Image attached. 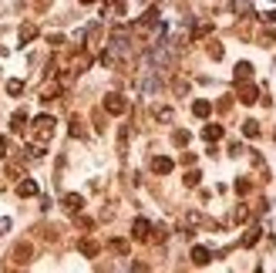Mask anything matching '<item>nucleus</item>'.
Listing matches in <instances>:
<instances>
[{"label":"nucleus","mask_w":276,"mask_h":273,"mask_svg":"<svg viewBox=\"0 0 276 273\" xmlns=\"http://www.w3.org/2000/svg\"><path fill=\"white\" fill-rule=\"evenodd\" d=\"M51 135H54V118H51V115L34 118V142H37V145H48Z\"/></svg>","instance_id":"obj_1"},{"label":"nucleus","mask_w":276,"mask_h":273,"mask_svg":"<svg viewBox=\"0 0 276 273\" xmlns=\"http://www.w3.org/2000/svg\"><path fill=\"white\" fill-rule=\"evenodd\" d=\"M31 257H34L31 243H17V246L10 249V263H17V266H27V263H31Z\"/></svg>","instance_id":"obj_2"},{"label":"nucleus","mask_w":276,"mask_h":273,"mask_svg":"<svg viewBox=\"0 0 276 273\" xmlns=\"http://www.w3.org/2000/svg\"><path fill=\"white\" fill-rule=\"evenodd\" d=\"M105 112H108V115H125V112H128V101H125V95L111 91V95L105 98Z\"/></svg>","instance_id":"obj_3"},{"label":"nucleus","mask_w":276,"mask_h":273,"mask_svg":"<svg viewBox=\"0 0 276 273\" xmlns=\"http://www.w3.org/2000/svg\"><path fill=\"white\" fill-rule=\"evenodd\" d=\"M131 236H135L138 243H148V236H152V223H148L145 216H138L135 223H131Z\"/></svg>","instance_id":"obj_4"},{"label":"nucleus","mask_w":276,"mask_h":273,"mask_svg":"<svg viewBox=\"0 0 276 273\" xmlns=\"http://www.w3.org/2000/svg\"><path fill=\"white\" fill-rule=\"evenodd\" d=\"M172 169H175V162H172L169 155H155V159H152V172H155V176H169Z\"/></svg>","instance_id":"obj_5"},{"label":"nucleus","mask_w":276,"mask_h":273,"mask_svg":"<svg viewBox=\"0 0 276 273\" xmlns=\"http://www.w3.org/2000/svg\"><path fill=\"white\" fill-rule=\"evenodd\" d=\"M41 193V185L34 182V179H20V185H17V196L20 199H31V196H37Z\"/></svg>","instance_id":"obj_6"},{"label":"nucleus","mask_w":276,"mask_h":273,"mask_svg":"<svg viewBox=\"0 0 276 273\" xmlns=\"http://www.w3.org/2000/svg\"><path fill=\"white\" fill-rule=\"evenodd\" d=\"M61 206H64L67 213H71V216H78V213H81V206H84V199H81V196H78V193H67Z\"/></svg>","instance_id":"obj_7"},{"label":"nucleus","mask_w":276,"mask_h":273,"mask_svg":"<svg viewBox=\"0 0 276 273\" xmlns=\"http://www.w3.org/2000/svg\"><path fill=\"white\" fill-rule=\"evenodd\" d=\"M256 95H260V91H256V85L239 81V101H243V104H252V101H256Z\"/></svg>","instance_id":"obj_8"},{"label":"nucleus","mask_w":276,"mask_h":273,"mask_svg":"<svg viewBox=\"0 0 276 273\" xmlns=\"http://www.w3.org/2000/svg\"><path fill=\"white\" fill-rule=\"evenodd\" d=\"M24 129H27V112H14V115H10V132L20 135Z\"/></svg>","instance_id":"obj_9"},{"label":"nucleus","mask_w":276,"mask_h":273,"mask_svg":"<svg viewBox=\"0 0 276 273\" xmlns=\"http://www.w3.org/2000/svg\"><path fill=\"white\" fill-rule=\"evenodd\" d=\"M105 17H125V0H105Z\"/></svg>","instance_id":"obj_10"},{"label":"nucleus","mask_w":276,"mask_h":273,"mask_svg":"<svg viewBox=\"0 0 276 273\" xmlns=\"http://www.w3.org/2000/svg\"><path fill=\"white\" fill-rule=\"evenodd\" d=\"M78 249H81V253H84V257H88V260H95L98 253H101V246H98V240H81V243H78Z\"/></svg>","instance_id":"obj_11"},{"label":"nucleus","mask_w":276,"mask_h":273,"mask_svg":"<svg viewBox=\"0 0 276 273\" xmlns=\"http://www.w3.org/2000/svg\"><path fill=\"white\" fill-rule=\"evenodd\" d=\"M209 260H212V253H209L205 246H195V249H192V263H195V266H205Z\"/></svg>","instance_id":"obj_12"},{"label":"nucleus","mask_w":276,"mask_h":273,"mask_svg":"<svg viewBox=\"0 0 276 273\" xmlns=\"http://www.w3.org/2000/svg\"><path fill=\"white\" fill-rule=\"evenodd\" d=\"M88 65H91V54H84V51H81V54H74V61H71V68H74L78 74L88 71Z\"/></svg>","instance_id":"obj_13"},{"label":"nucleus","mask_w":276,"mask_h":273,"mask_svg":"<svg viewBox=\"0 0 276 273\" xmlns=\"http://www.w3.org/2000/svg\"><path fill=\"white\" fill-rule=\"evenodd\" d=\"M209 112H212V104L205 101V98H199V101H192V115H195V118H205V115H209Z\"/></svg>","instance_id":"obj_14"},{"label":"nucleus","mask_w":276,"mask_h":273,"mask_svg":"<svg viewBox=\"0 0 276 273\" xmlns=\"http://www.w3.org/2000/svg\"><path fill=\"white\" fill-rule=\"evenodd\" d=\"M260 236H263V229H260V226H252L249 233L243 236V246H246V249H252V246H256V243H260Z\"/></svg>","instance_id":"obj_15"},{"label":"nucleus","mask_w":276,"mask_h":273,"mask_svg":"<svg viewBox=\"0 0 276 273\" xmlns=\"http://www.w3.org/2000/svg\"><path fill=\"white\" fill-rule=\"evenodd\" d=\"M202 138H205V142H219V138H222V125H205Z\"/></svg>","instance_id":"obj_16"},{"label":"nucleus","mask_w":276,"mask_h":273,"mask_svg":"<svg viewBox=\"0 0 276 273\" xmlns=\"http://www.w3.org/2000/svg\"><path fill=\"white\" fill-rule=\"evenodd\" d=\"M249 74H252L249 61H239V65H236V81H249Z\"/></svg>","instance_id":"obj_17"},{"label":"nucleus","mask_w":276,"mask_h":273,"mask_svg":"<svg viewBox=\"0 0 276 273\" xmlns=\"http://www.w3.org/2000/svg\"><path fill=\"white\" fill-rule=\"evenodd\" d=\"M34 37H37V27H34V24H24V27H20V44H31Z\"/></svg>","instance_id":"obj_18"},{"label":"nucleus","mask_w":276,"mask_h":273,"mask_svg":"<svg viewBox=\"0 0 276 273\" xmlns=\"http://www.w3.org/2000/svg\"><path fill=\"white\" fill-rule=\"evenodd\" d=\"M57 95H61V85H48V88L41 91V101H54Z\"/></svg>","instance_id":"obj_19"},{"label":"nucleus","mask_w":276,"mask_h":273,"mask_svg":"<svg viewBox=\"0 0 276 273\" xmlns=\"http://www.w3.org/2000/svg\"><path fill=\"white\" fill-rule=\"evenodd\" d=\"M20 91H24V81H17V78H10V81H7V95L14 98V95H20Z\"/></svg>","instance_id":"obj_20"},{"label":"nucleus","mask_w":276,"mask_h":273,"mask_svg":"<svg viewBox=\"0 0 276 273\" xmlns=\"http://www.w3.org/2000/svg\"><path fill=\"white\" fill-rule=\"evenodd\" d=\"M243 135L246 138H256V135H260V125H256V121H243Z\"/></svg>","instance_id":"obj_21"},{"label":"nucleus","mask_w":276,"mask_h":273,"mask_svg":"<svg viewBox=\"0 0 276 273\" xmlns=\"http://www.w3.org/2000/svg\"><path fill=\"white\" fill-rule=\"evenodd\" d=\"M108 246H111V253H118V257H125V253H128V243H125V240H111Z\"/></svg>","instance_id":"obj_22"},{"label":"nucleus","mask_w":276,"mask_h":273,"mask_svg":"<svg viewBox=\"0 0 276 273\" xmlns=\"http://www.w3.org/2000/svg\"><path fill=\"white\" fill-rule=\"evenodd\" d=\"M209 31H212V24H199V27H195V31H192V40L205 37V34H209Z\"/></svg>","instance_id":"obj_23"},{"label":"nucleus","mask_w":276,"mask_h":273,"mask_svg":"<svg viewBox=\"0 0 276 273\" xmlns=\"http://www.w3.org/2000/svg\"><path fill=\"white\" fill-rule=\"evenodd\" d=\"M249 189H252V182H249V179H239V182H236V193H239V196H246Z\"/></svg>","instance_id":"obj_24"},{"label":"nucleus","mask_w":276,"mask_h":273,"mask_svg":"<svg viewBox=\"0 0 276 273\" xmlns=\"http://www.w3.org/2000/svg\"><path fill=\"white\" fill-rule=\"evenodd\" d=\"M71 135H74V138H81V135H84V129H81V118H71Z\"/></svg>","instance_id":"obj_25"},{"label":"nucleus","mask_w":276,"mask_h":273,"mask_svg":"<svg viewBox=\"0 0 276 273\" xmlns=\"http://www.w3.org/2000/svg\"><path fill=\"white\" fill-rule=\"evenodd\" d=\"M7 179H24V169L20 165H7Z\"/></svg>","instance_id":"obj_26"},{"label":"nucleus","mask_w":276,"mask_h":273,"mask_svg":"<svg viewBox=\"0 0 276 273\" xmlns=\"http://www.w3.org/2000/svg\"><path fill=\"white\" fill-rule=\"evenodd\" d=\"M155 118H158V121H172V108H158V112H155Z\"/></svg>","instance_id":"obj_27"},{"label":"nucleus","mask_w":276,"mask_h":273,"mask_svg":"<svg viewBox=\"0 0 276 273\" xmlns=\"http://www.w3.org/2000/svg\"><path fill=\"white\" fill-rule=\"evenodd\" d=\"M209 54H212V61H219V57H222V48H219V44H216V40H212V44H209Z\"/></svg>","instance_id":"obj_28"},{"label":"nucleus","mask_w":276,"mask_h":273,"mask_svg":"<svg viewBox=\"0 0 276 273\" xmlns=\"http://www.w3.org/2000/svg\"><path fill=\"white\" fill-rule=\"evenodd\" d=\"M199 179H202V176H199V172H189V176H186V185H189V189H192V185H199Z\"/></svg>","instance_id":"obj_29"},{"label":"nucleus","mask_w":276,"mask_h":273,"mask_svg":"<svg viewBox=\"0 0 276 273\" xmlns=\"http://www.w3.org/2000/svg\"><path fill=\"white\" fill-rule=\"evenodd\" d=\"M243 219H249V209L239 206V209H236V223H243Z\"/></svg>","instance_id":"obj_30"},{"label":"nucleus","mask_w":276,"mask_h":273,"mask_svg":"<svg viewBox=\"0 0 276 273\" xmlns=\"http://www.w3.org/2000/svg\"><path fill=\"white\" fill-rule=\"evenodd\" d=\"M7 155H10V142L7 138H0V159H7Z\"/></svg>","instance_id":"obj_31"},{"label":"nucleus","mask_w":276,"mask_h":273,"mask_svg":"<svg viewBox=\"0 0 276 273\" xmlns=\"http://www.w3.org/2000/svg\"><path fill=\"white\" fill-rule=\"evenodd\" d=\"M186 142H189V132L179 129V132H175V145H186Z\"/></svg>","instance_id":"obj_32"},{"label":"nucleus","mask_w":276,"mask_h":273,"mask_svg":"<svg viewBox=\"0 0 276 273\" xmlns=\"http://www.w3.org/2000/svg\"><path fill=\"white\" fill-rule=\"evenodd\" d=\"M10 229V219H0V233H7Z\"/></svg>","instance_id":"obj_33"},{"label":"nucleus","mask_w":276,"mask_h":273,"mask_svg":"<svg viewBox=\"0 0 276 273\" xmlns=\"http://www.w3.org/2000/svg\"><path fill=\"white\" fill-rule=\"evenodd\" d=\"M78 4H95V0H78Z\"/></svg>","instance_id":"obj_34"},{"label":"nucleus","mask_w":276,"mask_h":273,"mask_svg":"<svg viewBox=\"0 0 276 273\" xmlns=\"http://www.w3.org/2000/svg\"><path fill=\"white\" fill-rule=\"evenodd\" d=\"M4 54H7V48H0V57H4Z\"/></svg>","instance_id":"obj_35"}]
</instances>
